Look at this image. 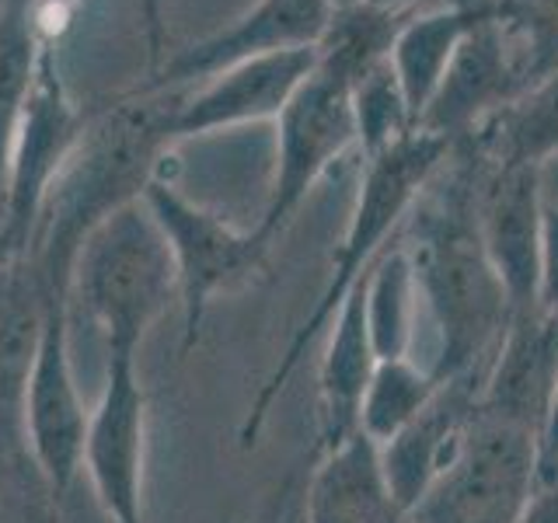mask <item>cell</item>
Returning <instances> with one entry per match:
<instances>
[{
    "label": "cell",
    "instance_id": "1",
    "mask_svg": "<svg viewBox=\"0 0 558 523\" xmlns=\"http://www.w3.org/2000/svg\"><path fill=\"white\" fill-rule=\"evenodd\" d=\"M478 150L468 139L453 144L401 227L418 301H426L440 339L429 366L440 384H482L513 321L510 296L478 231Z\"/></svg>",
    "mask_w": 558,
    "mask_h": 523
},
{
    "label": "cell",
    "instance_id": "2",
    "mask_svg": "<svg viewBox=\"0 0 558 523\" xmlns=\"http://www.w3.org/2000/svg\"><path fill=\"white\" fill-rule=\"evenodd\" d=\"M179 92H130L92 112L77 150L52 182L25 262L43 296H70L74 262L87 234L116 209L144 199L157 165L174 147L171 115Z\"/></svg>",
    "mask_w": 558,
    "mask_h": 523
},
{
    "label": "cell",
    "instance_id": "3",
    "mask_svg": "<svg viewBox=\"0 0 558 523\" xmlns=\"http://www.w3.org/2000/svg\"><path fill=\"white\" fill-rule=\"evenodd\" d=\"M450 147L453 144H447L440 136L412 130L409 136H401L398 144L384 147L380 154L363 157L360 192H356L353 214H349L345 234L336 248V258H331V272L325 279L318 301L307 311L301 328L293 331L283 356L276 360L272 374L252 398L248 412H244V423L238 429L241 450H252L258 443L276 398L287 391V384L301 370L304 356L328 331L331 318H336L339 307L345 304V296L363 283V276L371 272L380 252L401 234L412 206L418 203V196H423L426 185L433 182V174L447 161Z\"/></svg>",
    "mask_w": 558,
    "mask_h": 523
},
{
    "label": "cell",
    "instance_id": "4",
    "mask_svg": "<svg viewBox=\"0 0 558 523\" xmlns=\"http://www.w3.org/2000/svg\"><path fill=\"white\" fill-rule=\"evenodd\" d=\"M70 293L105 336V356H140L147 331L179 301V272L144 199L116 209L87 234Z\"/></svg>",
    "mask_w": 558,
    "mask_h": 523
},
{
    "label": "cell",
    "instance_id": "5",
    "mask_svg": "<svg viewBox=\"0 0 558 523\" xmlns=\"http://www.w3.org/2000/svg\"><path fill=\"white\" fill-rule=\"evenodd\" d=\"M144 203L161 227L174 272H179L182 353H189L199 342L209 304L252 283L266 266L269 244L258 241L255 231H238L234 223L189 199L179 185L165 179H154L147 185Z\"/></svg>",
    "mask_w": 558,
    "mask_h": 523
},
{
    "label": "cell",
    "instance_id": "6",
    "mask_svg": "<svg viewBox=\"0 0 558 523\" xmlns=\"http://www.w3.org/2000/svg\"><path fill=\"white\" fill-rule=\"evenodd\" d=\"M87 423L92 412L70 363V296H43L22 380V433L25 453L57 502L84 471Z\"/></svg>",
    "mask_w": 558,
    "mask_h": 523
},
{
    "label": "cell",
    "instance_id": "7",
    "mask_svg": "<svg viewBox=\"0 0 558 523\" xmlns=\"http://www.w3.org/2000/svg\"><path fill=\"white\" fill-rule=\"evenodd\" d=\"M537 488V436L475 412L461 450L412 506V523H520Z\"/></svg>",
    "mask_w": 558,
    "mask_h": 523
},
{
    "label": "cell",
    "instance_id": "8",
    "mask_svg": "<svg viewBox=\"0 0 558 523\" xmlns=\"http://www.w3.org/2000/svg\"><path fill=\"white\" fill-rule=\"evenodd\" d=\"M87 119L92 112L77 109V101L66 92V81L60 74V49L46 46L14 133L4 214H0V244H4L11 262L25 258L49 188L66 168L70 154L77 150Z\"/></svg>",
    "mask_w": 558,
    "mask_h": 523
},
{
    "label": "cell",
    "instance_id": "9",
    "mask_svg": "<svg viewBox=\"0 0 558 523\" xmlns=\"http://www.w3.org/2000/svg\"><path fill=\"white\" fill-rule=\"evenodd\" d=\"M339 0H255L238 22L171 52L150 70L136 92H189L223 70L272 52L318 49Z\"/></svg>",
    "mask_w": 558,
    "mask_h": 523
},
{
    "label": "cell",
    "instance_id": "10",
    "mask_svg": "<svg viewBox=\"0 0 558 523\" xmlns=\"http://www.w3.org/2000/svg\"><path fill=\"white\" fill-rule=\"evenodd\" d=\"M147 391L136 356L105 360L101 398L92 409L84 443V471L112 523H147Z\"/></svg>",
    "mask_w": 558,
    "mask_h": 523
},
{
    "label": "cell",
    "instance_id": "11",
    "mask_svg": "<svg viewBox=\"0 0 558 523\" xmlns=\"http://www.w3.org/2000/svg\"><path fill=\"white\" fill-rule=\"evenodd\" d=\"M478 231L485 241V252L502 279V290L510 296L513 318L537 307L541 234H545L541 171L482 161Z\"/></svg>",
    "mask_w": 558,
    "mask_h": 523
},
{
    "label": "cell",
    "instance_id": "12",
    "mask_svg": "<svg viewBox=\"0 0 558 523\" xmlns=\"http://www.w3.org/2000/svg\"><path fill=\"white\" fill-rule=\"evenodd\" d=\"M314 60H318V49L272 52V57L248 60L189 87V92H179L171 115L174 144L220 130H238L248 126V122L276 119L311 74Z\"/></svg>",
    "mask_w": 558,
    "mask_h": 523
},
{
    "label": "cell",
    "instance_id": "13",
    "mask_svg": "<svg viewBox=\"0 0 558 523\" xmlns=\"http://www.w3.org/2000/svg\"><path fill=\"white\" fill-rule=\"evenodd\" d=\"M520 95L513 74V49L506 39L499 14L485 0V11L461 39L447 74L436 87L415 130L433 133L447 144H461L488 115H496L510 98Z\"/></svg>",
    "mask_w": 558,
    "mask_h": 523
},
{
    "label": "cell",
    "instance_id": "14",
    "mask_svg": "<svg viewBox=\"0 0 558 523\" xmlns=\"http://www.w3.org/2000/svg\"><path fill=\"white\" fill-rule=\"evenodd\" d=\"M558 388V325L545 311L517 314L499 342L478 394V412L527 433H541Z\"/></svg>",
    "mask_w": 558,
    "mask_h": 523
},
{
    "label": "cell",
    "instance_id": "15",
    "mask_svg": "<svg viewBox=\"0 0 558 523\" xmlns=\"http://www.w3.org/2000/svg\"><path fill=\"white\" fill-rule=\"evenodd\" d=\"M304 523H412V510L395 496L371 436L353 433L339 447L314 453Z\"/></svg>",
    "mask_w": 558,
    "mask_h": 523
},
{
    "label": "cell",
    "instance_id": "16",
    "mask_svg": "<svg viewBox=\"0 0 558 523\" xmlns=\"http://www.w3.org/2000/svg\"><path fill=\"white\" fill-rule=\"evenodd\" d=\"M478 394L482 384L475 380H444L429 405L395 440L380 447L384 475L409 510L426 496V488L440 478V471L461 450L471 423H475Z\"/></svg>",
    "mask_w": 558,
    "mask_h": 523
},
{
    "label": "cell",
    "instance_id": "17",
    "mask_svg": "<svg viewBox=\"0 0 558 523\" xmlns=\"http://www.w3.org/2000/svg\"><path fill=\"white\" fill-rule=\"evenodd\" d=\"M377 353L366 328L363 283L345 296V304L328 325V342L318 363V443L314 453L339 447L360 433V405L377 370Z\"/></svg>",
    "mask_w": 558,
    "mask_h": 523
},
{
    "label": "cell",
    "instance_id": "18",
    "mask_svg": "<svg viewBox=\"0 0 558 523\" xmlns=\"http://www.w3.org/2000/svg\"><path fill=\"white\" fill-rule=\"evenodd\" d=\"M485 11V0H453L447 8L405 14L395 42H391V70L401 84V95L412 112V122L418 126L426 105L433 101L440 87L447 66L458 52L461 39L471 32Z\"/></svg>",
    "mask_w": 558,
    "mask_h": 523
},
{
    "label": "cell",
    "instance_id": "19",
    "mask_svg": "<svg viewBox=\"0 0 558 523\" xmlns=\"http://www.w3.org/2000/svg\"><path fill=\"white\" fill-rule=\"evenodd\" d=\"M468 144L482 161L510 168L541 171V165L558 157V70L523 87L496 115H488L468 136Z\"/></svg>",
    "mask_w": 558,
    "mask_h": 523
},
{
    "label": "cell",
    "instance_id": "20",
    "mask_svg": "<svg viewBox=\"0 0 558 523\" xmlns=\"http://www.w3.org/2000/svg\"><path fill=\"white\" fill-rule=\"evenodd\" d=\"M46 46L35 0H0V214H4L14 133Z\"/></svg>",
    "mask_w": 558,
    "mask_h": 523
},
{
    "label": "cell",
    "instance_id": "21",
    "mask_svg": "<svg viewBox=\"0 0 558 523\" xmlns=\"http://www.w3.org/2000/svg\"><path fill=\"white\" fill-rule=\"evenodd\" d=\"M363 301L377 360H405L412 353L415 336L418 287L401 234L380 252L371 272L363 276Z\"/></svg>",
    "mask_w": 558,
    "mask_h": 523
},
{
    "label": "cell",
    "instance_id": "22",
    "mask_svg": "<svg viewBox=\"0 0 558 523\" xmlns=\"http://www.w3.org/2000/svg\"><path fill=\"white\" fill-rule=\"evenodd\" d=\"M436 391H440V380L433 377V370L412 363V356L380 360L360 405V433L384 447L429 405Z\"/></svg>",
    "mask_w": 558,
    "mask_h": 523
},
{
    "label": "cell",
    "instance_id": "23",
    "mask_svg": "<svg viewBox=\"0 0 558 523\" xmlns=\"http://www.w3.org/2000/svg\"><path fill=\"white\" fill-rule=\"evenodd\" d=\"M513 49L517 87L558 70V0H488Z\"/></svg>",
    "mask_w": 558,
    "mask_h": 523
},
{
    "label": "cell",
    "instance_id": "24",
    "mask_svg": "<svg viewBox=\"0 0 558 523\" xmlns=\"http://www.w3.org/2000/svg\"><path fill=\"white\" fill-rule=\"evenodd\" d=\"M353 112H356V144L363 157H374L384 147L398 144L401 136L415 130L412 112L401 95V84L391 70V60L384 57L374 63L353 87Z\"/></svg>",
    "mask_w": 558,
    "mask_h": 523
},
{
    "label": "cell",
    "instance_id": "25",
    "mask_svg": "<svg viewBox=\"0 0 558 523\" xmlns=\"http://www.w3.org/2000/svg\"><path fill=\"white\" fill-rule=\"evenodd\" d=\"M8 516L11 523H60V510H57V496L49 492L46 482L39 478L35 464L28 467L25 461L17 464L8 475Z\"/></svg>",
    "mask_w": 558,
    "mask_h": 523
},
{
    "label": "cell",
    "instance_id": "26",
    "mask_svg": "<svg viewBox=\"0 0 558 523\" xmlns=\"http://www.w3.org/2000/svg\"><path fill=\"white\" fill-rule=\"evenodd\" d=\"M537 304L558 325V206H545V234H541V287Z\"/></svg>",
    "mask_w": 558,
    "mask_h": 523
},
{
    "label": "cell",
    "instance_id": "27",
    "mask_svg": "<svg viewBox=\"0 0 558 523\" xmlns=\"http://www.w3.org/2000/svg\"><path fill=\"white\" fill-rule=\"evenodd\" d=\"M304 485H307L304 471H293L252 523H304Z\"/></svg>",
    "mask_w": 558,
    "mask_h": 523
},
{
    "label": "cell",
    "instance_id": "28",
    "mask_svg": "<svg viewBox=\"0 0 558 523\" xmlns=\"http://www.w3.org/2000/svg\"><path fill=\"white\" fill-rule=\"evenodd\" d=\"M558 478V388L537 433V485H551Z\"/></svg>",
    "mask_w": 558,
    "mask_h": 523
},
{
    "label": "cell",
    "instance_id": "29",
    "mask_svg": "<svg viewBox=\"0 0 558 523\" xmlns=\"http://www.w3.org/2000/svg\"><path fill=\"white\" fill-rule=\"evenodd\" d=\"M140 4V28L147 42V63L150 70L165 60V0H136Z\"/></svg>",
    "mask_w": 558,
    "mask_h": 523
},
{
    "label": "cell",
    "instance_id": "30",
    "mask_svg": "<svg viewBox=\"0 0 558 523\" xmlns=\"http://www.w3.org/2000/svg\"><path fill=\"white\" fill-rule=\"evenodd\" d=\"M363 4H374V8H384V11H405L412 0H363Z\"/></svg>",
    "mask_w": 558,
    "mask_h": 523
},
{
    "label": "cell",
    "instance_id": "31",
    "mask_svg": "<svg viewBox=\"0 0 558 523\" xmlns=\"http://www.w3.org/2000/svg\"><path fill=\"white\" fill-rule=\"evenodd\" d=\"M8 266H14V262H11V255L4 252V244H0V272H4Z\"/></svg>",
    "mask_w": 558,
    "mask_h": 523
},
{
    "label": "cell",
    "instance_id": "32",
    "mask_svg": "<svg viewBox=\"0 0 558 523\" xmlns=\"http://www.w3.org/2000/svg\"><path fill=\"white\" fill-rule=\"evenodd\" d=\"M541 488H551V492H555V496H558V478H555V482H551V485H541Z\"/></svg>",
    "mask_w": 558,
    "mask_h": 523
}]
</instances>
